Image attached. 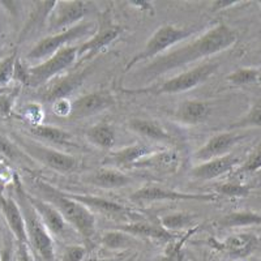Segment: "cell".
I'll list each match as a JSON object with an SVG mask.
<instances>
[{"mask_svg":"<svg viewBox=\"0 0 261 261\" xmlns=\"http://www.w3.org/2000/svg\"><path fill=\"white\" fill-rule=\"evenodd\" d=\"M238 41V34L232 28L220 22L209 30L196 37L193 41L167 51L151 60L143 68V79L145 84H150L167 72L183 68L191 63L213 57L222 51L228 50Z\"/></svg>","mask_w":261,"mask_h":261,"instance_id":"6da1fadb","label":"cell"},{"mask_svg":"<svg viewBox=\"0 0 261 261\" xmlns=\"http://www.w3.org/2000/svg\"><path fill=\"white\" fill-rule=\"evenodd\" d=\"M34 183L46 201L50 202L60 212L67 223L77 232L79 237L83 238L88 243H92L97 232V221L93 212H90L81 202L69 197L67 192L58 190L43 179L36 178Z\"/></svg>","mask_w":261,"mask_h":261,"instance_id":"7a4b0ae2","label":"cell"},{"mask_svg":"<svg viewBox=\"0 0 261 261\" xmlns=\"http://www.w3.org/2000/svg\"><path fill=\"white\" fill-rule=\"evenodd\" d=\"M13 186L16 195L15 200L24 217L28 246L36 252L41 261H55V247L51 234L37 214L36 209L30 204L28 199V191L25 190L24 184L21 183L18 176H13Z\"/></svg>","mask_w":261,"mask_h":261,"instance_id":"3957f363","label":"cell"},{"mask_svg":"<svg viewBox=\"0 0 261 261\" xmlns=\"http://www.w3.org/2000/svg\"><path fill=\"white\" fill-rule=\"evenodd\" d=\"M199 32L196 27H176V25H162L158 28L150 38L146 41L145 46L140 53H137L129 62L125 64V72L130 71L139 63H144L146 60H153L162 55L163 53L169 51L172 46L178 45L179 42L186 41L190 37L195 36Z\"/></svg>","mask_w":261,"mask_h":261,"instance_id":"277c9868","label":"cell"},{"mask_svg":"<svg viewBox=\"0 0 261 261\" xmlns=\"http://www.w3.org/2000/svg\"><path fill=\"white\" fill-rule=\"evenodd\" d=\"M95 32H97V27L94 22L83 21L76 27H72L59 33H54V34L42 38L30 48L25 59L28 62H43L62 48L72 46L73 42L79 41L84 37L93 36Z\"/></svg>","mask_w":261,"mask_h":261,"instance_id":"5b68a950","label":"cell"},{"mask_svg":"<svg viewBox=\"0 0 261 261\" xmlns=\"http://www.w3.org/2000/svg\"><path fill=\"white\" fill-rule=\"evenodd\" d=\"M220 64L218 63H202V64L196 65L195 68H191L188 71L183 72L180 74H176L169 80L163 81L158 86H148V88H140V89L124 90L129 94H143V93H150V94H176V93H183L187 90L197 88L205 83L206 80L216 73Z\"/></svg>","mask_w":261,"mask_h":261,"instance_id":"8992f818","label":"cell"},{"mask_svg":"<svg viewBox=\"0 0 261 261\" xmlns=\"http://www.w3.org/2000/svg\"><path fill=\"white\" fill-rule=\"evenodd\" d=\"M12 140L36 162V165L41 163L50 170L62 172V174L74 171L77 167V160L73 155L67 154L59 149L47 146L43 143L21 136V135H13Z\"/></svg>","mask_w":261,"mask_h":261,"instance_id":"52a82bcc","label":"cell"},{"mask_svg":"<svg viewBox=\"0 0 261 261\" xmlns=\"http://www.w3.org/2000/svg\"><path fill=\"white\" fill-rule=\"evenodd\" d=\"M77 48L79 46H68L38 64L28 65V77L25 85L30 88H38L59 77L63 72L76 65Z\"/></svg>","mask_w":261,"mask_h":261,"instance_id":"ba28073f","label":"cell"},{"mask_svg":"<svg viewBox=\"0 0 261 261\" xmlns=\"http://www.w3.org/2000/svg\"><path fill=\"white\" fill-rule=\"evenodd\" d=\"M94 4L92 2L73 0V2H55L48 15L47 29L51 34L67 30L83 22L92 13Z\"/></svg>","mask_w":261,"mask_h":261,"instance_id":"9c48e42d","label":"cell"},{"mask_svg":"<svg viewBox=\"0 0 261 261\" xmlns=\"http://www.w3.org/2000/svg\"><path fill=\"white\" fill-rule=\"evenodd\" d=\"M135 202H155V201H216L214 193H188L176 190H170L160 186H146L135 191L130 195Z\"/></svg>","mask_w":261,"mask_h":261,"instance_id":"30bf717a","label":"cell"},{"mask_svg":"<svg viewBox=\"0 0 261 261\" xmlns=\"http://www.w3.org/2000/svg\"><path fill=\"white\" fill-rule=\"evenodd\" d=\"M28 199H29L30 204L33 205V208L36 209L37 214H38L50 234L57 235V237L63 238V239L71 237H79L77 232L74 231L73 228L67 223L64 217L60 214V212L54 205L46 201L45 199L37 197V196L32 195L29 192H28Z\"/></svg>","mask_w":261,"mask_h":261,"instance_id":"8fae6325","label":"cell"},{"mask_svg":"<svg viewBox=\"0 0 261 261\" xmlns=\"http://www.w3.org/2000/svg\"><path fill=\"white\" fill-rule=\"evenodd\" d=\"M67 193H68L69 197L85 205L90 212H98V213L103 214V216L113 217V218H123V220H127L128 222L144 220L139 213L129 211L128 208L123 206L122 204L113 201V200H107L105 197H99V196L94 195H83V193L69 192Z\"/></svg>","mask_w":261,"mask_h":261,"instance_id":"7c38bea8","label":"cell"},{"mask_svg":"<svg viewBox=\"0 0 261 261\" xmlns=\"http://www.w3.org/2000/svg\"><path fill=\"white\" fill-rule=\"evenodd\" d=\"M248 137V134H241L238 130H227V132H221L211 139L195 153V160L200 163L205 161L213 160V158L223 157V155L230 154V151Z\"/></svg>","mask_w":261,"mask_h":261,"instance_id":"4fadbf2b","label":"cell"},{"mask_svg":"<svg viewBox=\"0 0 261 261\" xmlns=\"http://www.w3.org/2000/svg\"><path fill=\"white\" fill-rule=\"evenodd\" d=\"M115 98L109 92H93L89 94L81 95L80 98L72 102V110L69 118L72 119H85L95 115L98 113L107 110L109 107L114 106Z\"/></svg>","mask_w":261,"mask_h":261,"instance_id":"5bb4252c","label":"cell"},{"mask_svg":"<svg viewBox=\"0 0 261 261\" xmlns=\"http://www.w3.org/2000/svg\"><path fill=\"white\" fill-rule=\"evenodd\" d=\"M122 33L123 28L118 27V25H110V27H106L101 30H97L89 39H86L79 46V63L93 59L95 55L99 54V51H102L105 47L115 42L119 37L122 36Z\"/></svg>","mask_w":261,"mask_h":261,"instance_id":"9a60e30c","label":"cell"},{"mask_svg":"<svg viewBox=\"0 0 261 261\" xmlns=\"http://www.w3.org/2000/svg\"><path fill=\"white\" fill-rule=\"evenodd\" d=\"M92 72V68L83 69V71L72 72V73H67L64 76H59L57 80L51 84L50 88L42 94V101L53 103V102L58 101V99H63V98H68L69 94L77 90L85 79L88 77V74Z\"/></svg>","mask_w":261,"mask_h":261,"instance_id":"2e32d148","label":"cell"},{"mask_svg":"<svg viewBox=\"0 0 261 261\" xmlns=\"http://www.w3.org/2000/svg\"><path fill=\"white\" fill-rule=\"evenodd\" d=\"M241 165V158L234 154L213 158L199 163L191 171V175L199 180H213L216 178L226 175Z\"/></svg>","mask_w":261,"mask_h":261,"instance_id":"e0dca14e","label":"cell"},{"mask_svg":"<svg viewBox=\"0 0 261 261\" xmlns=\"http://www.w3.org/2000/svg\"><path fill=\"white\" fill-rule=\"evenodd\" d=\"M116 230L124 231L135 238H143V239H154L162 242H175L178 239V234L167 231L158 222H148L146 220L135 221V222L123 223L116 226Z\"/></svg>","mask_w":261,"mask_h":261,"instance_id":"ac0fdd59","label":"cell"},{"mask_svg":"<svg viewBox=\"0 0 261 261\" xmlns=\"http://www.w3.org/2000/svg\"><path fill=\"white\" fill-rule=\"evenodd\" d=\"M0 211H2V214H3L4 220H6L9 230L12 232L15 241L17 243L28 244L24 217L21 213L20 206L12 196L4 195L2 191H0Z\"/></svg>","mask_w":261,"mask_h":261,"instance_id":"d6986e66","label":"cell"},{"mask_svg":"<svg viewBox=\"0 0 261 261\" xmlns=\"http://www.w3.org/2000/svg\"><path fill=\"white\" fill-rule=\"evenodd\" d=\"M258 246V238L253 232H238L227 237L221 243H216L214 247L237 258L247 257Z\"/></svg>","mask_w":261,"mask_h":261,"instance_id":"ffe728a7","label":"cell"},{"mask_svg":"<svg viewBox=\"0 0 261 261\" xmlns=\"http://www.w3.org/2000/svg\"><path fill=\"white\" fill-rule=\"evenodd\" d=\"M153 151L148 145L144 144H134L123 149L113 151L105 161V165H110L114 167H129L136 166L140 161H143Z\"/></svg>","mask_w":261,"mask_h":261,"instance_id":"44dd1931","label":"cell"},{"mask_svg":"<svg viewBox=\"0 0 261 261\" xmlns=\"http://www.w3.org/2000/svg\"><path fill=\"white\" fill-rule=\"evenodd\" d=\"M127 127L132 132L155 143H171L172 137L160 123L150 119L132 118L128 120Z\"/></svg>","mask_w":261,"mask_h":261,"instance_id":"7402d4cb","label":"cell"},{"mask_svg":"<svg viewBox=\"0 0 261 261\" xmlns=\"http://www.w3.org/2000/svg\"><path fill=\"white\" fill-rule=\"evenodd\" d=\"M85 181L103 190H118L129 186L132 178L116 169H101L89 174L85 178Z\"/></svg>","mask_w":261,"mask_h":261,"instance_id":"603a6c76","label":"cell"},{"mask_svg":"<svg viewBox=\"0 0 261 261\" xmlns=\"http://www.w3.org/2000/svg\"><path fill=\"white\" fill-rule=\"evenodd\" d=\"M211 114V106L206 102L188 99L179 105L175 116L179 122L187 125H196L202 123Z\"/></svg>","mask_w":261,"mask_h":261,"instance_id":"cb8c5ba5","label":"cell"},{"mask_svg":"<svg viewBox=\"0 0 261 261\" xmlns=\"http://www.w3.org/2000/svg\"><path fill=\"white\" fill-rule=\"evenodd\" d=\"M179 155L178 153L171 150L160 151V153H151L143 161H140L136 167H149L155 171L163 172V174H172L179 167Z\"/></svg>","mask_w":261,"mask_h":261,"instance_id":"d4e9b609","label":"cell"},{"mask_svg":"<svg viewBox=\"0 0 261 261\" xmlns=\"http://www.w3.org/2000/svg\"><path fill=\"white\" fill-rule=\"evenodd\" d=\"M30 135L42 140L43 143L57 146H72L73 145V136L69 132L54 125L39 124L36 127H29Z\"/></svg>","mask_w":261,"mask_h":261,"instance_id":"484cf974","label":"cell"},{"mask_svg":"<svg viewBox=\"0 0 261 261\" xmlns=\"http://www.w3.org/2000/svg\"><path fill=\"white\" fill-rule=\"evenodd\" d=\"M85 137L92 145L103 150H110L116 143L114 128L107 123H98L85 130Z\"/></svg>","mask_w":261,"mask_h":261,"instance_id":"4316f807","label":"cell"},{"mask_svg":"<svg viewBox=\"0 0 261 261\" xmlns=\"http://www.w3.org/2000/svg\"><path fill=\"white\" fill-rule=\"evenodd\" d=\"M0 155L6 161L17 163L20 166H36V162L25 153L11 137L0 132Z\"/></svg>","mask_w":261,"mask_h":261,"instance_id":"83f0119b","label":"cell"},{"mask_svg":"<svg viewBox=\"0 0 261 261\" xmlns=\"http://www.w3.org/2000/svg\"><path fill=\"white\" fill-rule=\"evenodd\" d=\"M218 226L223 228L249 227V226L261 225V214L252 211L232 212L218 220Z\"/></svg>","mask_w":261,"mask_h":261,"instance_id":"f1b7e54d","label":"cell"},{"mask_svg":"<svg viewBox=\"0 0 261 261\" xmlns=\"http://www.w3.org/2000/svg\"><path fill=\"white\" fill-rule=\"evenodd\" d=\"M101 244L111 251H125L136 246L137 241L136 238L127 232L111 228L110 231H106L101 237Z\"/></svg>","mask_w":261,"mask_h":261,"instance_id":"f546056e","label":"cell"},{"mask_svg":"<svg viewBox=\"0 0 261 261\" xmlns=\"http://www.w3.org/2000/svg\"><path fill=\"white\" fill-rule=\"evenodd\" d=\"M193 216L183 212H175V213L165 214L160 218L158 223L163 228H166L167 231L176 234L178 231H181L184 228H188L193 222Z\"/></svg>","mask_w":261,"mask_h":261,"instance_id":"4dcf8cb0","label":"cell"},{"mask_svg":"<svg viewBox=\"0 0 261 261\" xmlns=\"http://www.w3.org/2000/svg\"><path fill=\"white\" fill-rule=\"evenodd\" d=\"M260 69L255 67H243L227 76V81L232 85L244 86V85H252V84L258 83L260 80Z\"/></svg>","mask_w":261,"mask_h":261,"instance_id":"1f68e13d","label":"cell"},{"mask_svg":"<svg viewBox=\"0 0 261 261\" xmlns=\"http://www.w3.org/2000/svg\"><path fill=\"white\" fill-rule=\"evenodd\" d=\"M17 59V53H12L0 60V89H9L11 83L15 80V68Z\"/></svg>","mask_w":261,"mask_h":261,"instance_id":"d6a6232c","label":"cell"},{"mask_svg":"<svg viewBox=\"0 0 261 261\" xmlns=\"http://www.w3.org/2000/svg\"><path fill=\"white\" fill-rule=\"evenodd\" d=\"M247 127H261V101L255 102L252 106L249 107V110L244 114L243 118L230 125V129L235 130Z\"/></svg>","mask_w":261,"mask_h":261,"instance_id":"836d02e7","label":"cell"},{"mask_svg":"<svg viewBox=\"0 0 261 261\" xmlns=\"http://www.w3.org/2000/svg\"><path fill=\"white\" fill-rule=\"evenodd\" d=\"M18 115L24 119L30 127H36V125L42 124L45 114H43V109L39 103H27L21 107Z\"/></svg>","mask_w":261,"mask_h":261,"instance_id":"e575fe53","label":"cell"},{"mask_svg":"<svg viewBox=\"0 0 261 261\" xmlns=\"http://www.w3.org/2000/svg\"><path fill=\"white\" fill-rule=\"evenodd\" d=\"M216 191L217 193L226 197H247L251 193V188L248 186L238 183V181H226V183L218 184Z\"/></svg>","mask_w":261,"mask_h":261,"instance_id":"d590c367","label":"cell"},{"mask_svg":"<svg viewBox=\"0 0 261 261\" xmlns=\"http://www.w3.org/2000/svg\"><path fill=\"white\" fill-rule=\"evenodd\" d=\"M17 94V89H11L9 92L0 94V119H7L12 115Z\"/></svg>","mask_w":261,"mask_h":261,"instance_id":"8d00e7d4","label":"cell"},{"mask_svg":"<svg viewBox=\"0 0 261 261\" xmlns=\"http://www.w3.org/2000/svg\"><path fill=\"white\" fill-rule=\"evenodd\" d=\"M261 169V144L256 146L248 157L246 158L243 163L241 165V172L244 174H253Z\"/></svg>","mask_w":261,"mask_h":261,"instance_id":"74e56055","label":"cell"},{"mask_svg":"<svg viewBox=\"0 0 261 261\" xmlns=\"http://www.w3.org/2000/svg\"><path fill=\"white\" fill-rule=\"evenodd\" d=\"M88 253V249L85 246L81 244H69L63 249L62 261H84Z\"/></svg>","mask_w":261,"mask_h":261,"instance_id":"f35d334b","label":"cell"},{"mask_svg":"<svg viewBox=\"0 0 261 261\" xmlns=\"http://www.w3.org/2000/svg\"><path fill=\"white\" fill-rule=\"evenodd\" d=\"M51 110L59 118H69L72 110V102L68 98H63L51 103Z\"/></svg>","mask_w":261,"mask_h":261,"instance_id":"ab89813d","label":"cell"},{"mask_svg":"<svg viewBox=\"0 0 261 261\" xmlns=\"http://www.w3.org/2000/svg\"><path fill=\"white\" fill-rule=\"evenodd\" d=\"M0 261H15V248L11 238H7L3 248L0 249Z\"/></svg>","mask_w":261,"mask_h":261,"instance_id":"60d3db41","label":"cell"},{"mask_svg":"<svg viewBox=\"0 0 261 261\" xmlns=\"http://www.w3.org/2000/svg\"><path fill=\"white\" fill-rule=\"evenodd\" d=\"M15 261H34L33 260L32 252L28 244L25 243H17V248H16L15 253Z\"/></svg>","mask_w":261,"mask_h":261,"instance_id":"b9f144b4","label":"cell"},{"mask_svg":"<svg viewBox=\"0 0 261 261\" xmlns=\"http://www.w3.org/2000/svg\"><path fill=\"white\" fill-rule=\"evenodd\" d=\"M6 162H7V161L4 160L2 155H0V179H2V176H3L4 174L8 171V166L6 165Z\"/></svg>","mask_w":261,"mask_h":261,"instance_id":"7bdbcfd3","label":"cell"},{"mask_svg":"<svg viewBox=\"0 0 261 261\" xmlns=\"http://www.w3.org/2000/svg\"><path fill=\"white\" fill-rule=\"evenodd\" d=\"M3 36H4V29H3V24H2V20H0V42H2V39H3Z\"/></svg>","mask_w":261,"mask_h":261,"instance_id":"ee69618b","label":"cell"},{"mask_svg":"<svg viewBox=\"0 0 261 261\" xmlns=\"http://www.w3.org/2000/svg\"><path fill=\"white\" fill-rule=\"evenodd\" d=\"M95 261H120L119 258H114V257H109V258H99V260Z\"/></svg>","mask_w":261,"mask_h":261,"instance_id":"f6af8a7d","label":"cell"},{"mask_svg":"<svg viewBox=\"0 0 261 261\" xmlns=\"http://www.w3.org/2000/svg\"><path fill=\"white\" fill-rule=\"evenodd\" d=\"M12 89V88H9V89H0V94H3V93H7L9 92V90Z\"/></svg>","mask_w":261,"mask_h":261,"instance_id":"bcb514c9","label":"cell"},{"mask_svg":"<svg viewBox=\"0 0 261 261\" xmlns=\"http://www.w3.org/2000/svg\"><path fill=\"white\" fill-rule=\"evenodd\" d=\"M256 59H257L258 62H261V50L257 53V57H256Z\"/></svg>","mask_w":261,"mask_h":261,"instance_id":"7dc6e473","label":"cell"},{"mask_svg":"<svg viewBox=\"0 0 261 261\" xmlns=\"http://www.w3.org/2000/svg\"><path fill=\"white\" fill-rule=\"evenodd\" d=\"M258 83H261V73H260V80H258Z\"/></svg>","mask_w":261,"mask_h":261,"instance_id":"c3c4849f","label":"cell"}]
</instances>
